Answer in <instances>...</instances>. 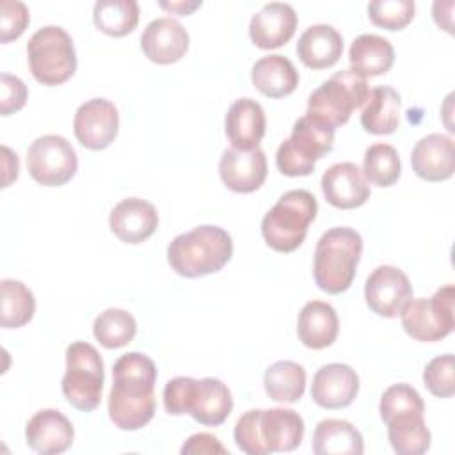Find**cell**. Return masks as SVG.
<instances>
[{
	"instance_id": "d6986e66",
	"label": "cell",
	"mask_w": 455,
	"mask_h": 455,
	"mask_svg": "<svg viewBox=\"0 0 455 455\" xmlns=\"http://www.w3.org/2000/svg\"><path fill=\"white\" fill-rule=\"evenodd\" d=\"M25 439L34 451L41 455H57L73 444L75 428L60 411L41 409L28 419Z\"/></svg>"
},
{
	"instance_id": "d590c367",
	"label": "cell",
	"mask_w": 455,
	"mask_h": 455,
	"mask_svg": "<svg viewBox=\"0 0 455 455\" xmlns=\"http://www.w3.org/2000/svg\"><path fill=\"white\" fill-rule=\"evenodd\" d=\"M416 5L411 0H373L368 4V18L386 30H402L414 18Z\"/></svg>"
},
{
	"instance_id": "836d02e7",
	"label": "cell",
	"mask_w": 455,
	"mask_h": 455,
	"mask_svg": "<svg viewBox=\"0 0 455 455\" xmlns=\"http://www.w3.org/2000/svg\"><path fill=\"white\" fill-rule=\"evenodd\" d=\"M92 332L105 348H121L135 338L137 322L132 313L119 307H108L94 318Z\"/></svg>"
},
{
	"instance_id": "8992f818",
	"label": "cell",
	"mask_w": 455,
	"mask_h": 455,
	"mask_svg": "<svg viewBox=\"0 0 455 455\" xmlns=\"http://www.w3.org/2000/svg\"><path fill=\"white\" fill-rule=\"evenodd\" d=\"M334 146V128L304 114L293 123L291 133L275 153V165L284 176H307L316 160Z\"/></svg>"
},
{
	"instance_id": "d6a6232c",
	"label": "cell",
	"mask_w": 455,
	"mask_h": 455,
	"mask_svg": "<svg viewBox=\"0 0 455 455\" xmlns=\"http://www.w3.org/2000/svg\"><path fill=\"white\" fill-rule=\"evenodd\" d=\"M94 25L114 37H123L139 23V4L135 0H98L92 11Z\"/></svg>"
},
{
	"instance_id": "b9f144b4",
	"label": "cell",
	"mask_w": 455,
	"mask_h": 455,
	"mask_svg": "<svg viewBox=\"0 0 455 455\" xmlns=\"http://www.w3.org/2000/svg\"><path fill=\"white\" fill-rule=\"evenodd\" d=\"M181 453L183 455H196V453H206V455H212V453H228V450L222 446V443L212 435V434H206V432H199V434H194L190 435L185 444L181 446Z\"/></svg>"
},
{
	"instance_id": "ac0fdd59",
	"label": "cell",
	"mask_w": 455,
	"mask_h": 455,
	"mask_svg": "<svg viewBox=\"0 0 455 455\" xmlns=\"http://www.w3.org/2000/svg\"><path fill=\"white\" fill-rule=\"evenodd\" d=\"M108 226L121 242L140 243L156 231L158 212L146 199L126 197L112 208Z\"/></svg>"
},
{
	"instance_id": "f1b7e54d",
	"label": "cell",
	"mask_w": 455,
	"mask_h": 455,
	"mask_svg": "<svg viewBox=\"0 0 455 455\" xmlns=\"http://www.w3.org/2000/svg\"><path fill=\"white\" fill-rule=\"evenodd\" d=\"M400 94L389 85L373 87L361 112V124L368 133L389 135L398 128Z\"/></svg>"
},
{
	"instance_id": "7c38bea8",
	"label": "cell",
	"mask_w": 455,
	"mask_h": 455,
	"mask_svg": "<svg viewBox=\"0 0 455 455\" xmlns=\"http://www.w3.org/2000/svg\"><path fill=\"white\" fill-rule=\"evenodd\" d=\"M364 299L375 315L395 318L412 299V284L398 267L380 265L366 277Z\"/></svg>"
},
{
	"instance_id": "ab89813d",
	"label": "cell",
	"mask_w": 455,
	"mask_h": 455,
	"mask_svg": "<svg viewBox=\"0 0 455 455\" xmlns=\"http://www.w3.org/2000/svg\"><path fill=\"white\" fill-rule=\"evenodd\" d=\"M30 21L28 7L20 0L0 2V41L11 43L18 39Z\"/></svg>"
},
{
	"instance_id": "5bb4252c",
	"label": "cell",
	"mask_w": 455,
	"mask_h": 455,
	"mask_svg": "<svg viewBox=\"0 0 455 455\" xmlns=\"http://www.w3.org/2000/svg\"><path fill=\"white\" fill-rule=\"evenodd\" d=\"M267 156L261 148L242 151L228 148L219 160V176L222 183L238 194L258 190L267 180Z\"/></svg>"
},
{
	"instance_id": "4316f807",
	"label": "cell",
	"mask_w": 455,
	"mask_h": 455,
	"mask_svg": "<svg viewBox=\"0 0 455 455\" xmlns=\"http://www.w3.org/2000/svg\"><path fill=\"white\" fill-rule=\"evenodd\" d=\"M350 69L361 76H379L391 69L395 62L393 44L377 34L357 36L348 50Z\"/></svg>"
},
{
	"instance_id": "cb8c5ba5",
	"label": "cell",
	"mask_w": 455,
	"mask_h": 455,
	"mask_svg": "<svg viewBox=\"0 0 455 455\" xmlns=\"http://www.w3.org/2000/svg\"><path fill=\"white\" fill-rule=\"evenodd\" d=\"M343 53V37L332 27L316 23L307 27L297 43V55L304 66L311 69H325L334 66Z\"/></svg>"
},
{
	"instance_id": "484cf974",
	"label": "cell",
	"mask_w": 455,
	"mask_h": 455,
	"mask_svg": "<svg viewBox=\"0 0 455 455\" xmlns=\"http://www.w3.org/2000/svg\"><path fill=\"white\" fill-rule=\"evenodd\" d=\"M233 411V396L229 387L213 377L197 380L190 416L206 427L222 425Z\"/></svg>"
},
{
	"instance_id": "f546056e",
	"label": "cell",
	"mask_w": 455,
	"mask_h": 455,
	"mask_svg": "<svg viewBox=\"0 0 455 455\" xmlns=\"http://www.w3.org/2000/svg\"><path fill=\"white\" fill-rule=\"evenodd\" d=\"M387 439L398 455H421L430 448V430L423 412H405L387 423Z\"/></svg>"
},
{
	"instance_id": "7bdbcfd3",
	"label": "cell",
	"mask_w": 455,
	"mask_h": 455,
	"mask_svg": "<svg viewBox=\"0 0 455 455\" xmlns=\"http://www.w3.org/2000/svg\"><path fill=\"white\" fill-rule=\"evenodd\" d=\"M2 164H4V178H2V187H9L16 178H18V171H20V162H18V155L12 153L7 146H2Z\"/></svg>"
},
{
	"instance_id": "5b68a950",
	"label": "cell",
	"mask_w": 455,
	"mask_h": 455,
	"mask_svg": "<svg viewBox=\"0 0 455 455\" xmlns=\"http://www.w3.org/2000/svg\"><path fill=\"white\" fill-rule=\"evenodd\" d=\"M318 212L316 197L304 188L284 192L261 220V236L277 252H293Z\"/></svg>"
},
{
	"instance_id": "8fae6325",
	"label": "cell",
	"mask_w": 455,
	"mask_h": 455,
	"mask_svg": "<svg viewBox=\"0 0 455 455\" xmlns=\"http://www.w3.org/2000/svg\"><path fill=\"white\" fill-rule=\"evenodd\" d=\"M27 169L39 185L60 187L78 169L76 151L62 135L48 133L37 137L27 151Z\"/></svg>"
},
{
	"instance_id": "4fadbf2b",
	"label": "cell",
	"mask_w": 455,
	"mask_h": 455,
	"mask_svg": "<svg viewBox=\"0 0 455 455\" xmlns=\"http://www.w3.org/2000/svg\"><path fill=\"white\" fill-rule=\"evenodd\" d=\"M76 140L92 151L108 148L119 132V112L105 98H92L82 103L73 119Z\"/></svg>"
},
{
	"instance_id": "ffe728a7",
	"label": "cell",
	"mask_w": 455,
	"mask_h": 455,
	"mask_svg": "<svg viewBox=\"0 0 455 455\" xmlns=\"http://www.w3.org/2000/svg\"><path fill=\"white\" fill-rule=\"evenodd\" d=\"M297 28V12L290 4H265L249 23L251 41L261 50H272L286 44Z\"/></svg>"
},
{
	"instance_id": "83f0119b",
	"label": "cell",
	"mask_w": 455,
	"mask_h": 455,
	"mask_svg": "<svg viewBox=\"0 0 455 455\" xmlns=\"http://www.w3.org/2000/svg\"><path fill=\"white\" fill-rule=\"evenodd\" d=\"M311 450L316 455H361L364 451V441L350 421L329 418L316 425Z\"/></svg>"
},
{
	"instance_id": "277c9868",
	"label": "cell",
	"mask_w": 455,
	"mask_h": 455,
	"mask_svg": "<svg viewBox=\"0 0 455 455\" xmlns=\"http://www.w3.org/2000/svg\"><path fill=\"white\" fill-rule=\"evenodd\" d=\"M361 252L363 238L355 229L347 226L327 229L315 247L313 277L316 286L331 295L347 291L355 277Z\"/></svg>"
},
{
	"instance_id": "7402d4cb",
	"label": "cell",
	"mask_w": 455,
	"mask_h": 455,
	"mask_svg": "<svg viewBox=\"0 0 455 455\" xmlns=\"http://www.w3.org/2000/svg\"><path fill=\"white\" fill-rule=\"evenodd\" d=\"M226 137L231 148L249 151L259 148L267 130V117L263 107L252 98H240L231 103L224 119Z\"/></svg>"
},
{
	"instance_id": "44dd1931",
	"label": "cell",
	"mask_w": 455,
	"mask_h": 455,
	"mask_svg": "<svg viewBox=\"0 0 455 455\" xmlns=\"http://www.w3.org/2000/svg\"><path fill=\"white\" fill-rule=\"evenodd\" d=\"M411 165L425 181H444L455 171V144L448 135L428 133L421 137L411 153Z\"/></svg>"
},
{
	"instance_id": "6da1fadb",
	"label": "cell",
	"mask_w": 455,
	"mask_h": 455,
	"mask_svg": "<svg viewBox=\"0 0 455 455\" xmlns=\"http://www.w3.org/2000/svg\"><path fill=\"white\" fill-rule=\"evenodd\" d=\"M112 387L108 393L110 421L121 430L146 427L156 411L155 384L156 366L140 352L123 354L112 368Z\"/></svg>"
},
{
	"instance_id": "1f68e13d",
	"label": "cell",
	"mask_w": 455,
	"mask_h": 455,
	"mask_svg": "<svg viewBox=\"0 0 455 455\" xmlns=\"http://www.w3.org/2000/svg\"><path fill=\"white\" fill-rule=\"evenodd\" d=\"M0 297V325L4 329H18L32 320L36 299L21 281L2 279Z\"/></svg>"
},
{
	"instance_id": "e575fe53",
	"label": "cell",
	"mask_w": 455,
	"mask_h": 455,
	"mask_svg": "<svg viewBox=\"0 0 455 455\" xmlns=\"http://www.w3.org/2000/svg\"><path fill=\"white\" fill-rule=\"evenodd\" d=\"M402 172V164L396 149L386 142L371 144L363 156V174L368 183L377 187H391Z\"/></svg>"
},
{
	"instance_id": "7a4b0ae2",
	"label": "cell",
	"mask_w": 455,
	"mask_h": 455,
	"mask_svg": "<svg viewBox=\"0 0 455 455\" xmlns=\"http://www.w3.org/2000/svg\"><path fill=\"white\" fill-rule=\"evenodd\" d=\"M236 446L247 455L291 451L304 437V419L293 409H251L235 425Z\"/></svg>"
},
{
	"instance_id": "2e32d148",
	"label": "cell",
	"mask_w": 455,
	"mask_h": 455,
	"mask_svg": "<svg viewBox=\"0 0 455 455\" xmlns=\"http://www.w3.org/2000/svg\"><path fill=\"white\" fill-rule=\"evenodd\" d=\"M359 391L355 370L345 363H329L316 370L311 384V398L323 409L348 407Z\"/></svg>"
},
{
	"instance_id": "603a6c76",
	"label": "cell",
	"mask_w": 455,
	"mask_h": 455,
	"mask_svg": "<svg viewBox=\"0 0 455 455\" xmlns=\"http://www.w3.org/2000/svg\"><path fill=\"white\" fill-rule=\"evenodd\" d=\"M339 332L336 309L323 300H309L297 318V334L302 345L313 350L331 347Z\"/></svg>"
},
{
	"instance_id": "ee69618b",
	"label": "cell",
	"mask_w": 455,
	"mask_h": 455,
	"mask_svg": "<svg viewBox=\"0 0 455 455\" xmlns=\"http://www.w3.org/2000/svg\"><path fill=\"white\" fill-rule=\"evenodd\" d=\"M201 0H180V2H160V7L171 11V12H176V14H190L194 9L201 7Z\"/></svg>"
},
{
	"instance_id": "9c48e42d",
	"label": "cell",
	"mask_w": 455,
	"mask_h": 455,
	"mask_svg": "<svg viewBox=\"0 0 455 455\" xmlns=\"http://www.w3.org/2000/svg\"><path fill=\"white\" fill-rule=\"evenodd\" d=\"M103 380L100 352L87 341H73L66 348V373L60 382L66 400L82 412L94 411L101 400Z\"/></svg>"
},
{
	"instance_id": "d4e9b609",
	"label": "cell",
	"mask_w": 455,
	"mask_h": 455,
	"mask_svg": "<svg viewBox=\"0 0 455 455\" xmlns=\"http://www.w3.org/2000/svg\"><path fill=\"white\" fill-rule=\"evenodd\" d=\"M251 80L263 96L283 98L297 89L299 71L288 57L272 53L254 62Z\"/></svg>"
},
{
	"instance_id": "e0dca14e",
	"label": "cell",
	"mask_w": 455,
	"mask_h": 455,
	"mask_svg": "<svg viewBox=\"0 0 455 455\" xmlns=\"http://www.w3.org/2000/svg\"><path fill=\"white\" fill-rule=\"evenodd\" d=\"M187 28L171 16H162L149 21L140 36L144 55L156 64L178 62L188 50Z\"/></svg>"
},
{
	"instance_id": "3957f363",
	"label": "cell",
	"mask_w": 455,
	"mask_h": 455,
	"mask_svg": "<svg viewBox=\"0 0 455 455\" xmlns=\"http://www.w3.org/2000/svg\"><path fill=\"white\" fill-rule=\"evenodd\" d=\"M233 256V240L219 226L204 224L172 238L167 247L171 268L188 279L219 272Z\"/></svg>"
},
{
	"instance_id": "60d3db41",
	"label": "cell",
	"mask_w": 455,
	"mask_h": 455,
	"mask_svg": "<svg viewBox=\"0 0 455 455\" xmlns=\"http://www.w3.org/2000/svg\"><path fill=\"white\" fill-rule=\"evenodd\" d=\"M28 89L16 75H0V114L4 117L21 110L27 103Z\"/></svg>"
},
{
	"instance_id": "ba28073f",
	"label": "cell",
	"mask_w": 455,
	"mask_h": 455,
	"mask_svg": "<svg viewBox=\"0 0 455 455\" xmlns=\"http://www.w3.org/2000/svg\"><path fill=\"white\" fill-rule=\"evenodd\" d=\"M368 94L370 87L364 76L352 69H341L309 94L306 114L336 130L350 119L354 108L366 103Z\"/></svg>"
},
{
	"instance_id": "74e56055",
	"label": "cell",
	"mask_w": 455,
	"mask_h": 455,
	"mask_svg": "<svg viewBox=\"0 0 455 455\" xmlns=\"http://www.w3.org/2000/svg\"><path fill=\"white\" fill-rule=\"evenodd\" d=\"M453 368H455L453 354H443L434 357L423 370L425 387L437 398L453 396L455 393Z\"/></svg>"
},
{
	"instance_id": "30bf717a",
	"label": "cell",
	"mask_w": 455,
	"mask_h": 455,
	"mask_svg": "<svg viewBox=\"0 0 455 455\" xmlns=\"http://www.w3.org/2000/svg\"><path fill=\"white\" fill-rule=\"evenodd\" d=\"M453 299V284L439 288L428 299H411L400 311L403 331L418 341H439L446 338L455 327Z\"/></svg>"
},
{
	"instance_id": "f35d334b",
	"label": "cell",
	"mask_w": 455,
	"mask_h": 455,
	"mask_svg": "<svg viewBox=\"0 0 455 455\" xmlns=\"http://www.w3.org/2000/svg\"><path fill=\"white\" fill-rule=\"evenodd\" d=\"M197 379L192 377H174L164 387V407L165 412L172 416L188 414L194 395H196Z\"/></svg>"
},
{
	"instance_id": "9a60e30c",
	"label": "cell",
	"mask_w": 455,
	"mask_h": 455,
	"mask_svg": "<svg viewBox=\"0 0 455 455\" xmlns=\"http://www.w3.org/2000/svg\"><path fill=\"white\" fill-rule=\"evenodd\" d=\"M320 187L325 201L341 210L359 208L370 197V183L354 162L332 164L323 172Z\"/></svg>"
},
{
	"instance_id": "52a82bcc",
	"label": "cell",
	"mask_w": 455,
	"mask_h": 455,
	"mask_svg": "<svg viewBox=\"0 0 455 455\" xmlns=\"http://www.w3.org/2000/svg\"><path fill=\"white\" fill-rule=\"evenodd\" d=\"M32 76L43 85H60L76 71V52L71 36L59 25L36 30L27 43Z\"/></svg>"
},
{
	"instance_id": "8d00e7d4",
	"label": "cell",
	"mask_w": 455,
	"mask_h": 455,
	"mask_svg": "<svg viewBox=\"0 0 455 455\" xmlns=\"http://www.w3.org/2000/svg\"><path fill=\"white\" fill-rule=\"evenodd\" d=\"M423 411H425V403H423V398L419 396V393L412 386L403 384V382L389 386L382 393L380 403H379L380 419L384 423H387L391 418H395L398 414L423 412Z\"/></svg>"
},
{
	"instance_id": "4dcf8cb0",
	"label": "cell",
	"mask_w": 455,
	"mask_h": 455,
	"mask_svg": "<svg viewBox=\"0 0 455 455\" xmlns=\"http://www.w3.org/2000/svg\"><path fill=\"white\" fill-rule=\"evenodd\" d=\"M263 386L270 400L295 403L306 389V370L295 361H275L265 370Z\"/></svg>"
}]
</instances>
